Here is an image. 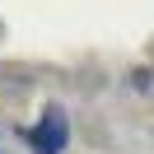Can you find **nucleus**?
<instances>
[{
	"instance_id": "1",
	"label": "nucleus",
	"mask_w": 154,
	"mask_h": 154,
	"mask_svg": "<svg viewBox=\"0 0 154 154\" xmlns=\"http://www.w3.org/2000/svg\"><path fill=\"white\" fill-rule=\"evenodd\" d=\"M66 140H70V117H66V107H61V103H47L42 117H38V126L28 131L33 154H61Z\"/></svg>"
}]
</instances>
